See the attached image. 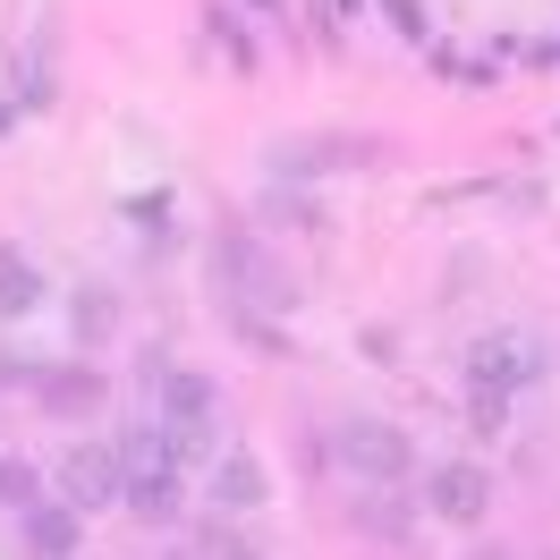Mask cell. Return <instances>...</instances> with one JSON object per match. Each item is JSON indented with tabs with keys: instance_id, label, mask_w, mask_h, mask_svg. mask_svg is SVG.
Masks as SVG:
<instances>
[{
	"instance_id": "obj_5",
	"label": "cell",
	"mask_w": 560,
	"mask_h": 560,
	"mask_svg": "<svg viewBox=\"0 0 560 560\" xmlns=\"http://www.w3.org/2000/svg\"><path fill=\"white\" fill-rule=\"evenodd\" d=\"M424 501H433V518L476 526L492 510V476L476 467V458H442V467H424Z\"/></svg>"
},
{
	"instance_id": "obj_10",
	"label": "cell",
	"mask_w": 560,
	"mask_h": 560,
	"mask_svg": "<svg viewBox=\"0 0 560 560\" xmlns=\"http://www.w3.org/2000/svg\"><path fill=\"white\" fill-rule=\"evenodd\" d=\"M35 306H43V272H35V255L0 246V315L18 323V315H35Z\"/></svg>"
},
{
	"instance_id": "obj_16",
	"label": "cell",
	"mask_w": 560,
	"mask_h": 560,
	"mask_svg": "<svg viewBox=\"0 0 560 560\" xmlns=\"http://www.w3.org/2000/svg\"><path fill=\"white\" fill-rule=\"evenodd\" d=\"M467 424H476V433H501V424H510V399H492V390H467Z\"/></svg>"
},
{
	"instance_id": "obj_15",
	"label": "cell",
	"mask_w": 560,
	"mask_h": 560,
	"mask_svg": "<svg viewBox=\"0 0 560 560\" xmlns=\"http://www.w3.org/2000/svg\"><path fill=\"white\" fill-rule=\"evenodd\" d=\"M349 518L365 535H408V510H383V501H349Z\"/></svg>"
},
{
	"instance_id": "obj_4",
	"label": "cell",
	"mask_w": 560,
	"mask_h": 560,
	"mask_svg": "<svg viewBox=\"0 0 560 560\" xmlns=\"http://www.w3.org/2000/svg\"><path fill=\"white\" fill-rule=\"evenodd\" d=\"M128 492V467H119V442H77L60 458V501L69 510H119Z\"/></svg>"
},
{
	"instance_id": "obj_2",
	"label": "cell",
	"mask_w": 560,
	"mask_h": 560,
	"mask_svg": "<svg viewBox=\"0 0 560 560\" xmlns=\"http://www.w3.org/2000/svg\"><path fill=\"white\" fill-rule=\"evenodd\" d=\"M552 374V349L535 340V331H485L476 349H467V390H492V399H518Z\"/></svg>"
},
{
	"instance_id": "obj_3",
	"label": "cell",
	"mask_w": 560,
	"mask_h": 560,
	"mask_svg": "<svg viewBox=\"0 0 560 560\" xmlns=\"http://www.w3.org/2000/svg\"><path fill=\"white\" fill-rule=\"evenodd\" d=\"M331 458L349 467L357 485H399V476L417 467V442H408L399 424H383V417H349L331 433Z\"/></svg>"
},
{
	"instance_id": "obj_13",
	"label": "cell",
	"mask_w": 560,
	"mask_h": 560,
	"mask_svg": "<svg viewBox=\"0 0 560 560\" xmlns=\"http://www.w3.org/2000/svg\"><path fill=\"white\" fill-rule=\"evenodd\" d=\"M205 26H212V43H221V60H230V69H255V43H246V26H238V18H230V9H212V18H205Z\"/></svg>"
},
{
	"instance_id": "obj_12",
	"label": "cell",
	"mask_w": 560,
	"mask_h": 560,
	"mask_svg": "<svg viewBox=\"0 0 560 560\" xmlns=\"http://www.w3.org/2000/svg\"><path fill=\"white\" fill-rule=\"evenodd\" d=\"M0 510H9V518L43 510V476L26 467V458H0Z\"/></svg>"
},
{
	"instance_id": "obj_11",
	"label": "cell",
	"mask_w": 560,
	"mask_h": 560,
	"mask_svg": "<svg viewBox=\"0 0 560 560\" xmlns=\"http://www.w3.org/2000/svg\"><path fill=\"white\" fill-rule=\"evenodd\" d=\"M69 331L85 340V349H103L110 331H119V298H110V289H77L69 298Z\"/></svg>"
},
{
	"instance_id": "obj_6",
	"label": "cell",
	"mask_w": 560,
	"mask_h": 560,
	"mask_svg": "<svg viewBox=\"0 0 560 560\" xmlns=\"http://www.w3.org/2000/svg\"><path fill=\"white\" fill-rule=\"evenodd\" d=\"M205 492H212V518H255V510H264V458L230 442V451L205 467Z\"/></svg>"
},
{
	"instance_id": "obj_8",
	"label": "cell",
	"mask_w": 560,
	"mask_h": 560,
	"mask_svg": "<svg viewBox=\"0 0 560 560\" xmlns=\"http://www.w3.org/2000/svg\"><path fill=\"white\" fill-rule=\"evenodd\" d=\"M26 552L35 560H77V535H85V510H69V501H43V510H26Z\"/></svg>"
},
{
	"instance_id": "obj_7",
	"label": "cell",
	"mask_w": 560,
	"mask_h": 560,
	"mask_svg": "<svg viewBox=\"0 0 560 560\" xmlns=\"http://www.w3.org/2000/svg\"><path fill=\"white\" fill-rule=\"evenodd\" d=\"M103 365H43V383H35V399L51 408V417H94L103 408Z\"/></svg>"
},
{
	"instance_id": "obj_17",
	"label": "cell",
	"mask_w": 560,
	"mask_h": 560,
	"mask_svg": "<svg viewBox=\"0 0 560 560\" xmlns=\"http://www.w3.org/2000/svg\"><path fill=\"white\" fill-rule=\"evenodd\" d=\"M205 560H264L246 535H230V526H205Z\"/></svg>"
},
{
	"instance_id": "obj_1",
	"label": "cell",
	"mask_w": 560,
	"mask_h": 560,
	"mask_svg": "<svg viewBox=\"0 0 560 560\" xmlns=\"http://www.w3.org/2000/svg\"><path fill=\"white\" fill-rule=\"evenodd\" d=\"M212 272H221V289H230L238 315H255V306H264V315H289V306H298V280L280 272L272 246L255 238V230H238V221L212 230Z\"/></svg>"
},
{
	"instance_id": "obj_18",
	"label": "cell",
	"mask_w": 560,
	"mask_h": 560,
	"mask_svg": "<svg viewBox=\"0 0 560 560\" xmlns=\"http://www.w3.org/2000/svg\"><path fill=\"white\" fill-rule=\"evenodd\" d=\"M476 560H510V552H476Z\"/></svg>"
},
{
	"instance_id": "obj_9",
	"label": "cell",
	"mask_w": 560,
	"mask_h": 560,
	"mask_svg": "<svg viewBox=\"0 0 560 560\" xmlns=\"http://www.w3.org/2000/svg\"><path fill=\"white\" fill-rule=\"evenodd\" d=\"M119 510H128V518H144V526H171V518H178V467H128Z\"/></svg>"
},
{
	"instance_id": "obj_14",
	"label": "cell",
	"mask_w": 560,
	"mask_h": 560,
	"mask_svg": "<svg viewBox=\"0 0 560 560\" xmlns=\"http://www.w3.org/2000/svg\"><path fill=\"white\" fill-rule=\"evenodd\" d=\"M383 18H390V35H408V43H424V35H433L424 0H383Z\"/></svg>"
}]
</instances>
